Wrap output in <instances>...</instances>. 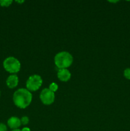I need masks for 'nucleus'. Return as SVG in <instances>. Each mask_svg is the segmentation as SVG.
I'll list each match as a JSON object with an SVG mask.
<instances>
[{"mask_svg":"<svg viewBox=\"0 0 130 131\" xmlns=\"http://www.w3.org/2000/svg\"><path fill=\"white\" fill-rule=\"evenodd\" d=\"M31 93L25 88H19L15 91L13 95V101L17 107L21 109L26 108L32 101Z\"/></svg>","mask_w":130,"mask_h":131,"instance_id":"f257e3e1","label":"nucleus"},{"mask_svg":"<svg viewBox=\"0 0 130 131\" xmlns=\"http://www.w3.org/2000/svg\"><path fill=\"white\" fill-rule=\"evenodd\" d=\"M73 61L72 55L67 51L58 52L54 58L55 65L59 69H67V68L71 66Z\"/></svg>","mask_w":130,"mask_h":131,"instance_id":"f03ea898","label":"nucleus"},{"mask_svg":"<svg viewBox=\"0 0 130 131\" xmlns=\"http://www.w3.org/2000/svg\"><path fill=\"white\" fill-rule=\"evenodd\" d=\"M3 65L6 71L13 74L19 72L20 70V67H21L19 60L13 56L6 58L4 60Z\"/></svg>","mask_w":130,"mask_h":131,"instance_id":"7ed1b4c3","label":"nucleus"},{"mask_svg":"<svg viewBox=\"0 0 130 131\" xmlns=\"http://www.w3.org/2000/svg\"><path fill=\"white\" fill-rule=\"evenodd\" d=\"M43 80L40 75L34 74L28 78L26 81V88L27 90L31 92H34L39 89L42 85Z\"/></svg>","mask_w":130,"mask_h":131,"instance_id":"20e7f679","label":"nucleus"},{"mask_svg":"<svg viewBox=\"0 0 130 131\" xmlns=\"http://www.w3.org/2000/svg\"><path fill=\"white\" fill-rule=\"evenodd\" d=\"M40 98L43 104L50 105L54 102L55 93L49 88H45L41 92Z\"/></svg>","mask_w":130,"mask_h":131,"instance_id":"39448f33","label":"nucleus"},{"mask_svg":"<svg viewBox=\"0 0 130 131\" xmlns=\"http://www.w3.org/2000/svg\"><path fill=\"white\" fill-rule=\"evenodd\" d=\"M71 73L68 69H59L57 72V78L62 82H66L71 78Z\"/></svg>","mask_w":130,"mask_h":131,"instance_id":"423d86ee","label":"nucleus"},{"mask_svg":"<svg viewBox=\"0 0 130 131\" xmlns=\"http://www.w3.org/2000/svg\"><path fill=\"white\" fill-rule=\"evenodd\" d=\"M7 125L12 130L17 129L22 125L20 120L17 116H11L8 120Z\"/></svg>","mask_w":130,"mask_h":131,"instance_id":"0eeeda50","label":"nucleus"},{"mask_svg":"<svg viewBox=\"0 0 130 131\" xmlns=\"http://www.w3.org/2000/svg\"><path fill=\"white\" fill-rule=\"evenodd\" d=\"M6 85L9 88H15L17 86L18 84H19V78L16 74H11L10 76L8 77L7 79H6Z\"/></svg>","mask_w":130,"mask_h":131,"instance_id":"6e6552de","label":"nucleus"},{"mask_svg":"<svg viewBox=\"0 0 130 131\" xmlns=\"http://www.w3.org/2000/svg\"><path fill=\"white\" fill-rule=\"evenodd\" d=\"M13 1L11 0H0V6L4 7H8L10 6Z\"/></svg>","mask_w":130,"mask_h":131,"instance_id":"1a4fd4ad","label":"nucleus"},{"mask_svg":"<svg viewBox=\"0 0 130 131\" xmlns=\"http://www.w3.org/2000/svg\"><path fill=\"white\" fill-rule=\"evenodd\" d=\"M49 89L50 90H51L52 92H53L54 93L56 92V91L58 89V85H57L56 83H52L49 86Z\"/></svg>","mask_w":130,"mask_h":131,"instance_id":"9d476101","label":"nucleus"},{"mask_svg":"<svg viewBox=\"0 0 130 131\" xmlns=\"http://www.w3.org/2000/svg\"><path fill=\"white\" fill-rule=\"evenodd\" d=\"M29 118L28 117V116H22V118L20 119V122H21V124H22V125H27V124L29 123Z\"/></svg>","mask_w":130,"mask_h":131,"instance_id":"9b49d317","label":"nucleus"},{"mask_svg":"<svg viewBox=\"0 0 130 131\" xmlns=\"http://www.w3.org/2000/svg\"><path fill=\"white\" fill-rule=\"evenodd\" d=\"M124 76L127 79H130V68L125 69L124 71Z\"/></svg>","mask_w":130,"mask_h":131,"instance_id":"f8f14e48","label":"nucleus"},{"mask_svg":"<svg viewBox=\"0 0 130 131\" xmlns=\"http://www.w3.org/2000/svg\"><path fill=\"white\" fill-rule=\"evenodd\" d=\"M0 131H7V127L5 124L0 123Z\"/></svg>","mask_w":130,"mask_h":131,"instance_id":"ddd939ff","label":"nucleus"},{"mask_svg":"<svg viewBox=\"0 0 130 131\" xmlns=\"http://www.w3.org/2000/svg\"><path fill=\"white\" fill-rule=\"evenodd\" d=\"M21 131H31L30 129L28 127H24L22 129Z\"/></svg>","mask_w":130,"mask_h":131,"instance_id":"4468645a","label":"nucleus"},{"mask_svg":"<svg viewBox=\"0 0 130 131\" xmlns=\"http://www.w3.org/2000/svg\"><path fill=\"white\" fill-rule=\"evenodd\" d=\"M17 3H22L24 2V1H16Z\"/></svg>","mask_w":130,"mask_h":131,"instance_id":"2eb2a0df","label":"nucleus"},{"mask_svg":"<svg viewBox=\"0 0 130 131\" xmlns=\"http://www.w3.org/2000/svg\"><path fill=\"white\" fill-rule=\"evenodd\" d=\"M11 131H21V130H20L19 129H14V130H12Z\"/></svg>","mask_w":130,"mask_h":131,"instance_id":"dca6fc26","label":"nucleus"},{"mask_svg":"<svg viewBox=\"0 0 130 131\" xmlns=\"http://www.w3.org/2000/svg\"><path fill=\"white\" fill-rule=\"evenodd\" d=\"M0 96H1V92H0Z\"/></svg>","mask_w":130,"mask_h":131,"instance_id":"f3484780","label":"nucleus"}]
</instances>
